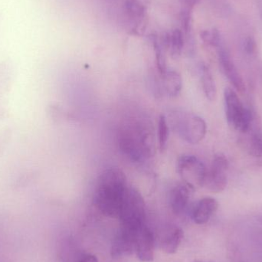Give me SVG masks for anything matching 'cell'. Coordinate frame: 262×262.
Instances as JSON below:
<instances>
[{
    "mask_svg": "<svg viewBox=\"0 0 262 262\" xmlns=\"http://www.w3.org/2000/svg\"><path fill=\"white\" fill-rule=\"evenodd\" d=\"M128 187L127 177L121 169L108 168L97 182L94 204L105 216L118 219Z\"/></svg>",
    "mask_w": 262,
    "mask_h": 262,
    "instance_id": "6da1fadb",
    "label": "cell"
},
{
    "mask_svg": "<svg viewBox=\"0 0 262 262\" xmlns=\"http://www.w3.org/2000/svg\"><path fill=\"white\" fill-rule=\"evenodd\" d=\"M141 193L133 186H129L118 220L121 227L138 231L145 226L146 209Z\"/></svg>",
    "mask_w": 262,
    "mask_h": 262,
    "instance_id": "7a4b0ae2",
    "label": "cell"
},
{
    "mask_svg": "<svg viewBox=\"0 0 262 262\" xmlns=\"http://www.w3.org/2000/svg\"><path fill=\"white\" fill-rule=\"evenodd\" d=\"M174 130L185 141L198 144L206 137L207 126L203 118L194 114L177 112L172 118Z\"/></svg>",
    "mask_w": 262,
    "mask_h": 262,
    "instance_id": "3957f363",
    "label": "cell"
},
{
    "mask_svg": "<svg viewBox=\"0 0 262 262\" xmlns=\"http://www.w3.org/2000/svg\"><path fill=\"white\" fill-rule=\"evenodd\" d=\"M225 107L228 124L241 133L246 132L253 120V112L246 108L233 89L227 88L224 92Z\"/></svg>",
    "mask_w": 262,
    "mask_h": 262,
    "instance_id": "277c9868",
    "label": "cell"
},
{
    "mask_svg": "<svg viewBox=\"0 0 262 262\" xmlns=\"http://www.w3.org/2000/svg\"><path fill=\"white\" fill-rule=\"evenodd\" d=\"M121 137V149L130 160L142 163L150 155L149 134L144 129L134 127L124 131Z\"/></svg>",
    "mask_w": 262,
    "mask_h": 262,
    "instance_id": "5b68a950",
    "label": "cell"
},
{
    "mask_svg": "<svg viewBox=\"0 0 262 262\" xmlns=\"http://www.w3.org/2000/svg\"><path fill=\"white\" fill-rule=\"evenodd\" d=\"M177 169L183 183L193 190L204 186L207 169L204 163L195 156L190 154L180 156L177 160Z\"/></svg>",
    "mask_w": 262,
    "mask_h": 262,
    "instance_id": "8992f818",
    "label": "cell"
},
{
    "mask_svg": "<svg viewBox=\"0 0 262 262\" xmlns=\"http://www.w3.org/2000/svg\"><path fill=\"white\" fill-rule=\"evenodd\" d=\"M229 160L223 154L214 156L210 169L207 170L204 186L212 192H223L227 186L226 172L229 169Z\"/></svg>",
    "mask_w": 262,
    "mask_h": 262,
    "instance_id": "52a82bcc",
    "label": "cell"
},
{
    "mask_svg": "<svg viewBox=\"0 0 262 262\" xmlns=\"http://www.w3.org/2000/svg\"><path fill=\"white\" fill-rule=\"evenodd\" d=\"M242 134L239 143L246 152L253 157H262V129L256 115H254L249 130Z\"/></svg>",
    "mask_w": 262,
    "mask_h": 262,
    "instance_id": "ba28073f",
    "label": "cell"
},
{
    "mask_svg": "<svg viewBox=\"0 0 262 262\" xmlns=\"http://www.w3.org/2000/svg\"><path fill=\"white\" fill-rule=\"evenodd\" d=\"M218 57L222 71L231 84L238 92H246V84L243 77L232 61L230 54L221 45L218 47Z\"/></svg>",
    "mask_w": 262,
    "mask_h": 262,
    "instance_id": "9c48e42d",
    "label": "cell"
},
{
    "mask_svg": "<svg viewBox=\"0 0 262 262\" xmlns=\"http://www.w3.org/2000/svg\"><path fill=\"white\" fill-rule=\"evenodd\" d=\"M140 230H131L121 227L112 243V256L120 258L135 252L136 239Z\"/></svg>",
    "mask_w": 262,
    "mask_h": 262,
    "instance_id": "30bf717a",
    "label": "cell"
},
{
    "mask_svg": "<svg viewBox=\"0 0 262 262\" xmlns=\"http://www.w3.org/2000/svg\"><path fill=\"white\" fill-rule=\"evenodd\" d=\"M155 238L152 231L143 226L137 234L135 252L137 258L143 262H152L154 259Z\"/></svg>",
    "mask_w": 262,
    "mask_h": 262,
    "instance_id": "8fae6325",
    "label": "cell"
},
{
    "mask_svg": "<svg viewBox=\"0 0 262 262\" xmlns=\"http://www.w3.org/2000/svg\"><path fill=\"white\" fill-rule=\"evenodd\" d=\"M193 191L195 190L184 183L172 188L169 193V205L173 213L181 215L185 212Z\"/></svg>",
    "mask_w": 262,
    "mask_h": 262,
    "instance_id": "7c38bea8",
    "label": "cell"
},
{
    "mask_svg": "<svg viewBox=\"0 0 262 262\" xmlns=\"http://www.w3.org/2000/svg\"><path fill=\"white\" fill-rule=\"evenodd\" d=\"M219 203L212 197H204L195 203L191 212L194 223L197 225H204L212 218L218 209Z\"/></svg>",
    "mask_w": 262,
    "mask_h": 262,
    "instance_id": "4fadbf2b",
    "label": "cell"
},
{
    "mask_svg": "<svg viewBox=\"0 0 262 262\" xmlns=\"http://www.w3.org/2000/svg\"><path fill=\"white\" fill-rule=\"evenodd\" d=\"M162 77V88L168 96L177 98L181 93L183 89V78L177 71L166 69Z\"/></svg>",
    "mask_w": 262,
    "mask_h": 262,
    "instance_id": "5bb4252c",
    "label": "cell"
},
{
    "mask_svg": "<svg viewBox=\"0 0 262 262\" xmlns=\"http://www.w3.org/2000/svg\"><path fill=\"white\" fill-rule=\"evenodd\" d=\"M126 12L131 30L140 31L143 28L146 17L144 6L139 0H126Z\"/></svg>",
    "mask_w": 262,
    "mask_h": 262,
    "instance_id": "9a60e30c",
    "label": "cell"
},
{
    "mask_svg": "<svg viewBox=\"0 0 262 262\" xmlns=\"http://www.w3.org/2000/svg\"><path fill=\"white\" fill-rule=\"evenodd\" d=\"M183 238H184V232L181 228L178 226L171 228L161 239L160 246L162 250L169 255L175 254L178 251Z\"/></svg>",
    "mask_w": 262,
    "mask_h": 262,
    "instance_id": "2e32d148",
    "label": "cell"
},
{
    "mask_svg": "<svg viewBox=\"0 0 262 262\" xmlns=\"http://www.w3.org/2000/svg\"><path fill=\"white\" fill-rule=\"evenodd\" d=\"M166 49H169L171 56L177 58L182 55L184 49V35L180 29H174L170 34H167L164 37Z\"/></svg>",
    "mask_w": 262,
    "mask_h": 262,
    "instance_id": "e0dca14e",
    "label": "cell"
},
{
    "mask_svg": "<svg viewBox=\"0 0 262 262\" xmlns=\"http://www.w3.org/2000/svg\"><path fill=\"white\" fill-rule=\"evenodd\" d=\"M201 84L205 96L210 101H215L217 96V88L215 79L209 68L206 64L200 67Z\"/></svg>",
    "mask_w": 262,
    "mask_h": 262,
    "instance_id": "ac0fdd59",
    "label": "cell"
},
{
    "mask_svg": "<svg viewBox=\"0 0 262 262\" xmlns=\"http://www.w3.org/2000/svg\"><path fill=\"white\" fill-rule=\"evenodd\" d=\"M150 41L155 52L156 59H157V69L160 75L163 74L167 69L166 67V55L165 49L166 46L164 40H160L156 35L150 36Z\"/></svg>",
    "mask_w": 262,
    "mask_h": 262,
    "instance_id": "d6986e66",
    "label": "cell"
},
{
    "mask_svg": "<svg viewBox=\"0 0 262 262\" xmlns=\"http://www.w3.org/2000/svg\"><path fill=\"white\" fill-rule=\"evenodd\" d=\"M169 137V128L167 119L164 115H160L158 121V142L160 150L166 149Z\"/></svg>",
    "mask_w": 262,
    "mask_h": 262,
    "instance_id": "ffe728a7",
    "label": "cell"
},
{
    "mask_svg": "<svg viewBox=\"0 0 262 262\" xmlns=\"http://www.w3.org/2000/svg\"><path fill=\"white\" fill-rule=\"evenodd\" d=\"M201 38L206 44L212 47L218 48L221 45V37L217 29L203 31L201 32Z\"/></svg>",
    "mask_w": 262,
    "mask_h": 262,
    "instance_id": "44dd1931",
    "label": "cell"
},
{
    "mask_svg": "<svg viewBox=\"0 0 262 262\" xmlns=\"http://www.w3.org/2000/svg\"><path fill=\"white\" fill-rule=\"evenodd\" d=\"M243 48L248 55H253L257 49L256 41L252 37H247L243 42Z\"/></svg>",
    "mask_w": 262,
    "mask_h": 262,
    "instance_id": "7402d4cb",
    "label": "cell"
},
{
    "mask_svg": "<svg viewBox=\"0 0 262 262\" xmlns=\"http://www.w3.org/2000/svg\"><path fill=\"white\" fill-rule=\"evenodd\" d=\"M200 0H181L182 10H188L192 12V9L198 4Z\"/></svg>",
    "mask_w": 262,
    "mask_h": 262,
    "instance_id": "603a6c76",
    "label": "cell"
},
{
    "mask_svg": "<svg viewBox=\"0 0 262 262\" xmlns=\"http://www.w3.org/2000/svg\"><path fill=\"white\" fill-rule=\"evenodd\" d=\"M79 262H98V258L94 255H85L81 258Z\"/></svg>",
    "mask_w": 262,
    "mask_h": 262,
    "instance_id": "cb8c5ba5",
    "label": "cell"
},
{
    "mask_svg": "<svg viewBox=\"0 0 262 262\" xmlns=\"http://www.w3.org/2000/svg\"><path fill=\"white\" fill-rule=\"evenodd\" d=\"M195 262H206V261H195Z\"/></svg>",
    "mask_w": 262,
    "mask_h": 262,
    "instance_id": "d4e9b609",
    "label": "cell"
}]
</instances>
